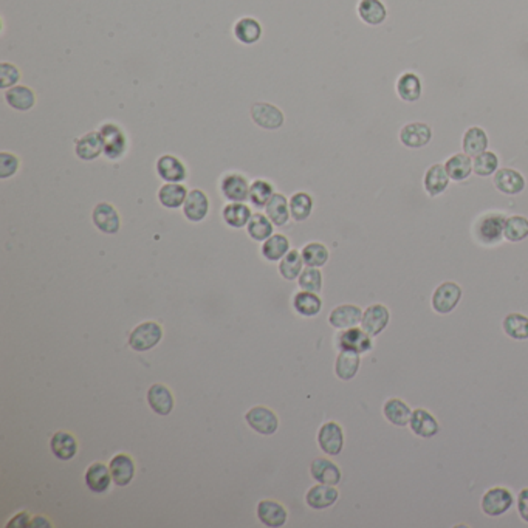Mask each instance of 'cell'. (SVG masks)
<instances>
[{"instance_id": "2", "label": "cell", "mask_w": 528, "mask_h": 528, "mask_svg": "<svg viewBox=\"0 0 528 528\" xmlns=\"http://www.w3.org/2000/svg\"><path fill=\"white\" fill-rule=\"evenodd\" d=\"M514 497L509 493L507 488L496 487L488 489L487 493L482 496V512H484L489 517H497L507 513L509 508L513 507Z\"/></svg>"}, {"instance_id": "23", "label": "cell", "mask_w": 528, "mask_h": 528, "mask_svg": "<svg viewBox=\"0 0 528 528\" xmlns=\"http://www.w3.org/2000/svg\"><path fill=\"white\" fill-rule=\"evenodd\" d=\"M494 186L507 196H516L524 191L525 180L514 169H499L494 176Z\"/></svg>"}, {"instance_id": "9", "label": "cell", "mask_w": 528, "mask_h": 528, "mask_svg": "<svg viewBox=\"0 0 528 528\" xmlns=\"http://www.w3.org/2000/svg\"><path fill=\"white\" fill-rule=\"evenodd\" d=\"M390 321V312L387 307L383 304H375L366 308V312H362V320H361V329L367 332L370 336H378L383 332Z\"/></svg>"}, {"instance_id": "12", "label": "cell", "mask_w": 528, "mask_h": 528, "mask_svg": "<svg viewBox=\"0 0 528 528\" xmlns=\"http://www.w3.org/2000/svg\"><path fill=\"white\" fill-rule=\"evenodd\" d=\"M362 320V310L357 305L352 304H344L335 307L330 316H329V323L332 327L338 330H347L352 329V327H357L361 324Z\"/></svg>"}, {"instance_id": "33", "label": "cell", "mask_w": 528, "mask_h": 528, "mask_svg": "<svg viewBox=\"0 0 528 528\" xmlns=\"http://www.w3.org/2000/svg\"><path fill=\"white\" fill-rule=\"evenodd\" d=\"M186 188L178 183H168L161 186L158 191V200L160 203L168 208V209H177L186 202Z\"/></svg>"}, {"instance_id": "35", "label": "cell", "mask_w": 528, "mask_h": 528, "mask_svg": "<svg viewBox=\"0 0 528 528\" xmlns=\"http://www.w3.org/2000/svg\"><path fill=\"white\" fill-rule=\"evenodd\" d=\"M5 99L13 108H16V111H21V112L30 111L36 101L33 90L30 87H24V86L11 87L10 90H6Z\"/></svg>"}, {"instance_id": "24", "label": "cell", "mask_w": 528, "mask_h": 528, "mask_svg": "<svg viewBox=\"0 0 528 528\" xmlns=\"http://www.w3.org/2000/svg\"><path fill=\"white\" fill-rule=\"evenodd\" d=\"M158 176L168 183H180L188 176L186 168L177 157L165 156L157 161Z\"/></svg>"}, {"instance_id": "45", "label": "cell", "mask_w": 528, "mask_h": 528, "mask_svg": "<svg viewBox=\"0 0 528 528\" xmlns=\"http://www.w3.org/2000/svg\"><path fill=\"white\" fill-rule=\"evenodd\" d=\"M505 239L509 242H521L528 238V218L522 215H513L505 220L504 228Z\"/></svg>"}, {"instance_id": "49", "label": "cell", "mask_w": 528, "mask_h": 528, "mask_svg": "<svg viewBox=\"0 0 528 528\" xmlns=\"http://www.w3.org/2000/svg\"><path fill=\"white\" fill-rule=\"evenodd\" d=\"M299 287L305 291H312V293H320L323 288V275L321 271L315 267H307L299 278Z\"/></svg>"}, {"instance_id": "25", "label": "cell", "mask_w": 528, "mask_h": 528, "mask_svg": "<svg viewBox=\"0 0 528 528\" xmlns=\"http://www.w3.org/2000/svg\"><path fill=\"white\" fill-rule=\"evenodd\" d=\"M222 193L230 202H243L248 198V181L240 174H230L222 180Z\"/></svg>"}, {"instance_id": "22", "label": "cell", "mask_w": 528, "mask_h": 528, "mask_svg": "<svg viewBox=\"0 0 528 528\" xmlns=\"http://www.w3.org/2000/svg\"><path fill=\"white\" fill-rule=\"evenodd\" d=\"M431 127L423 123H412L403 127L402 133H400V140L406 146V148L417 149L423 148L431 141Z\"/></svg>"}, {"instance_id": "5", "label": "cell", "mask_w": 528, "mask_h": 528, "mask_svg": "<svg viewBox=\"0 0 528 528\" xmlns=\"http://www.w3.org/2000/svg\"><path fill=\"white\" fill-rule=\"evenodd\" d=\"M318 445L327 456H338L344 448L342 427L336 422L324 423L318 431Z\"/></svg>"}, {"instance_id": "54", "label": "cell", "mask_w": 528, "mask_h": 528, "mask_svg": "<svg viewBox=\"0 0 528 528\" xmlns=\"http://www.w3.org/2000/svg\"><path fill=\"white\" fill-rule=\"evenodd\" d=\"M30 527H51V522L49 521V519H45L42 516H38V517H33L31 519Z\"/></svg>"}, {"instance_id": "6", "label": "cell", "mask_w": 528, "mask_h": 528, "mask_svg": "<svg viewBox=\"0 0 528 528\" xmlns=\"http://www.w3.org/2000/svg\"><path fill=\"white\" fill-rule=\"evenodd\" d=\"M507 218L502 214H487L479 218L476 225L477 239L485 245H494L502 239Z\"/></svg>"}, {"instance_id": "43", "label": "cell", "mask_w": 528, "mask_h": 528, "mask_svg": "<svg viewBox=\"0 0 528 528\" xmlns=\"http://www.w3.org/2000/svg\"><path fill=\"white\" fill-rule=\"evenodd\" d=\"M248 234L250 238L258 242H265L273 235V222L268 215L253 214L248 222Z\"/></svg>"}, {"instance_id": "21", "label": "cell", "mask_w": 528, "mask_h": 528, "mask_svg": "<svg viewBox=\"0 0 528 528\" xmlns=\"http://www.w3.org/2000/svg\"><path fill=\"white\" fill-rule=\"evenodd\" d=\"M209 211V200L203 191H191L183 205V214L191 222H202Z\"/></svg>"}, {"instance_id": "10", "label": "cell", "mask_w": 528, "mask_h": 528, "mask_svg": "<svg viewBox=\"0 0 528 528\" xmlns=\"http://www.w3.org/2000/svg\"><path fill=\"white\" fill-rule=\"evenodd\" d=\"M86 485L95 494H104L112 485V472L111 468L104 465L103 462H95L86 471Z\"/></svg>"}, {"instance_id": "39", "label": "cell", "mask_w": 528, "mask_h": 528, "mask_svg": "<svg viewBox=\"0 0 528 528\" xmlns=\"http://www.w3.org/2000/svg\"><path fill=\"white\" fill-rule=\"evenodd\" d=\"M397 92L400 98L405 99L407 103H415L422 95V83L414 73H405V75L398 79Z\"/></svg>"}, {"instance_id": "13", "label": "cell", "mask_w": 528, "mask_h": 528, "mask_svg": "<svg viewBox=\"0 0 528 528\" xmlns=\"http://www.w3.org/2000/svg\"><path fill=\"white\" fill-rule=\"evenodd\" d=\"M148 403L151 409L156 414L165 417L169 415L174 409V395H172L171 389L161 383L152 385L148 390Z\"/></svg>"}, {"instance_id": "7", "label": "cell", "mask_w": 528, "mask_h": 528, "mask_svg": "<svg viewBox=\"0 0 528 528\" xmlns=\"http://www.w3.org/2000/svg\"><path fill=\"white\" fill-rule=\"evenodd\" d=\"M336 344H338L340 350H350L360 355L370 352L373 347L372 336L362 329H358V327H352V329L341 332L338 338H336Z\"/></svg>"}, {"instance_id": "3", "label": "cell", "mask_w": 528, "mask_h": 528, "mask_svg": "<svg viewBox=\"0 0 528 528\" xmlns=\"http://www.w3.org/2000/svg\"><path fill=\"white\" fill-rule=\"evenodd\" d=\"M245 422L248 423L253 431L262 435H273L279 427V418L265 406H254L245 414Z\"/></svg>"}, {"instance_id": "1", "label": "cell", "mask_w": 528, "mask_h": 528, "mask_svg": "<svg viewBox=\"0 0 528 528\" xmlns=\"http://www.w3.org/2000/svg\"><path fill=\"white\" fill-rule=\"evenodd\" d=\"M163 338L161 325L156 321H146L136 325L129 335V347L135 352H148L156 347Z\"/></svg>"}, {"instance_id": "38", "label": "cell", "mask_w": 528, "mask_h": 528, "mask_svg": "<svg viewBox=\"0 0 528 528\" xmlns=\"http://www.w3.org/2000/svg\"><path fill=\"white\" fill-rule=\"evenodd\" d=\"M267 215L273 225L282 226L288 222L290 218V205L287 198L282 194H273L270 202L267 203Z\"/></svg>"}, {"instance_id": "41", "label": "cell", "mask_w": 528, "mask_h": 528, "mask_svg": "<svg viewBox=\"0 0 528 528\" xmlns=\"http://www.w3.org/2000/svg\"><path fill=\"white\" fill-rule=\"evenodd\" d=\"M446 172H448L450 178L454 181L467 180L472 171V161L465 153H457V156L451 157L445 165Z\"/></svg>"}, {"instance_id": "34", "label": "cell", "mask_w": 528, "mask_h": 528, "mask_svg": "<svg viewBox=\"0 0 528 528\" xmlns=\"http://www.w3.org/2000/svg\"><path fill=\"white\" fill-rule=\"evenodd\" d=\"M358 14L369 25H380L386 19V6L381 0H361L358 5Z\"/></svg>"}, {"instance_id": "30", "label": "cell", "mask_w": 528, "mask_h": 528, "mask_svg": "<svg viewBox=\"0 0 528 528\" xmlns=\"http://www.w3.org/2000/svg\"><path fill=\"white\" fill-rule=\"evenodd\" d=\"M293 307L295 310L307 318L316 316L321 312L323 308V300L318 296V293H312V291H299V293L295 295L293 298Z\"/></svg>"}, {"instance_id": "16", "label": "cell", "mask_w": 528, "mask_h": 528, "mask_svg": "<svg viewBox=\"0 0 528 528\" xmlns=\"http://www.w3.org/2000/svg\"><path fill=\"white\" fill-rule=\"evenodd\" d=\"M50 451L58 460H71L78 454V440L70 432L58 431L50 439Z\"/></svg>"}, {"instance_id": "51", "label": "cell", "mask_w": 528, "mask_h": 528, "mask_svg": "<svg viewBox=\"0 0 528 528\" xmlns=\"http://www.w3.org/2000/svg\"><path fill=\"white\" fill-rule=\"evenodd\" d=\"M17 81H19V70L11 64L4 62L0 66V86H2V88L13 87Z\"/></svg>"}, {"instance_id": "20", "label": "cell", "mask_w": 528, "mask_h": 528, "mask_svg": "<svg viewBox=\"0 0 528 528\" xmlns=\"http://www.w3.org/2000/svg\"><path fill=\"white\" fill-rule=\"evenodd\" d=\"M93 223L104 234H116L120 231V215L108 203H99L93 209Z\"/></svg>"}, {"instance_id": "52", "label": "cell", "mask_w": 528, "mask_h": 528, "mask_svg": "<svg viewBox=\"0 0 528 528\" xmlns=\"http://www.w3.org/2000/svg\"><path fill=\"white\" fill-rule=\"evenodd\" d=\"M517 512L522 521L528 522V488H524L517 494Z\"/></svg>"}, {"instance_id": "28", "label": "cell", "mask_w": 528, "mask_h": 528, "mask_svg": "<svg viewBox=\"0 0 528 528\" xmlns=\"http://www.w3.org/2000/svg\"><path fill=\"white\" fill-rule=\"evenodd\" d=\"M75 151H76V156L84 161H90V160L98 158L104 152L103 141H101V136H99V132H90V133L84 135L83 138H79L78 143H76Z\"/></svg>"}, {"instance_id": "47", "label": "cell", "mask_w": 528, "mask_h": 528, "mask_svg": "<svg viewBox=\"0 0 528 528\" xmlns=\"http://www.w3.org/2000/svg\"><path fill=\"white\" fill-rule=\"evenodd\" d=\"M273 186L265 180H256L254 183L250 186V194L248 198L250 202L256 206V208H263L267 206L270 202V198L273 197Z\"/></svg>"}, {"instance_id": "11", "label": "cell", "mask_w": 528, "mask_h": 528, "mask_svg": "<svg viewBox=\"0 0 528 528\" xmlns=\"http://www.w3.org/2000/svg\"><path fill=\"white\" fill-rule=\"evenodd\" d=\"M108 468H111L113 484L116 487H127L135 477V462L129 454H116L108 463Z\"/></svg>"}, {"instance_id": "15", "label": "cell", "mask_w": 528, "mask_h": 528, "mask_svg": "<svg viewBox=\"0 0 528 528\" xmlns=\"http://www.w3.org/2000/svg\"><path fill=\"white\" fill-rule=\"evenodd\" d=\"M251 116L254 123L263 129L275 131L284 124V115L278 107L267 103H256L251 107Z\"/></svg>"}, {"instance_id": "37", "label": "cell", "mask_w": 528, "mask_h": 528, "mask_svg": "<svg viewBox=\"0 0 528 528\" xmlns=\"http://www.w3.org/2000/svg\"><path fill=\"white\" fill-rule=\"evenodd\" d=\"M507 336L516 341L528 340V318L521 313H509L502 323Z\"/></svg>"}, {"instance_id": "32", "label": "cell", "mask_w": 528, "mask_h": 528, "mask_svg": "<svg viewBox=\"0 0 528 528\" xmlns=\"http://www.w3.org/2000/svg\"><path fill=\"white\" fill-rule=\"evenodd\" d=\"M251 209L242 202H233L223 208V220L231 228H243L251 218Z\"/></svg>"}, {"instance_id": "27", "label": "cell", "mask_w": 528, "mask_h": 528, "mask_svg": "<svg viewBox=\"0 0 528 528\" xmlns=\"http://www.w3.org/2000/svg\"><path fill=\"white\" fill-rule=\"evenodd\" d=\"M360 364H361L360 353H355L350 350H341L335 362L336 377L342 381H350L352 378L357 377Z\"/></svg>"}, {"instance_id": "48", "label": "cell", "mask_w": 528, "mask_h": 528, "mask_svg": "<svg viewBox=\"0 0 528 528\" xmlns=\"http://www.w3.org/2000/svg\"><path fill=\"white\" fill-rule=\"evenodd\" d=\"M499 166V160L494 152H482L472 161V169L480 177H488L494 174Z\"/></svg>"}, {"instance_id": "18", "label": "cell", "mask_w": 528, "mask_h": 528, "mask_svg": "<svg viewBox=\"0 0 528 528\" xmlns=\"http://www.w3.org/2000/svg\"><path fill=\"white\" fill-rule=\"evenodd\" d=\"M409 426H411L412 432L417 437H422V439H431L440 431V425L437 422V418L431 412H427L426 409H415Z\"/></svg>"}, {"instance_id": "26", "label": "cell", "mask_w": 528, "mask_h": 528, "mask_svg": "<svg viewBox=\"0 0 528 528\" xmlns=\"http://www.w3.org/2000/svg\"><path fill=\"white\" fill-rule=\"evenodd\" d=\"M383 414L389 423H392L398 427H405L411 422L412 411L403 400L390 398L383 406Z\"/></svg>"}, {"instance_id": "8", "label": "cell", "mask_w": 528, "mask_h": 528, "mask_svg": "<svg viewBox=\"0 0 528 528\" xmlns=\"http://www.w3.org/2000/svg\"><path fill=\"white\" fill-rule=\"evenodd\" d=\"M99 136H101L104 153L107 158L116 160L120 158L126 152V135L116 124H104L99 129Z\"/></svg>"}, {"instance_id": "53", "label": "cell", "mask_w": 528, "mask_h": 528, "mask_svg": "<svg viewBox=\"0 0 528 528\" xmlns=\"http://www.w3.org/2000/svg\"><path fill=\"white\" fill-rule=\"evenodd\" d=\"M30 522H31L30 514L26 513V512H21V513H17L11 519V521L6 524V527L8 528H11V527H14V528H24V527H30Z\"/></svg>"}, {"instance_id": "46", "label": "cell", "mask_w": 528, "mask_h": 528, "mask_svg": "<svg viewBox=\"0 0 528 528\" xmlns=\"http://www.w3.org/2000/svg\"><path fill=\"white\" fill-rule=\"evenodd\" d=\"M303 259L307 267H315L320 268L325 265L327 260H329V250H327L323 243H308L303 250Z\"/></svg>"}, {"instance_id": "29", "label": "cell", "mask_w": 528, "mask_h": 528, "mask_svg": "<svg viewBox=\"0 0 528 528\" xmlns=\"http://www.w3.org/2000/svg\"><path fill=\"white\" fill-rule=\"evenodd\" d=\"M450 183V176L446 169L442 165H434L427 169L425 176V189L426 193L435 197L445 193V189L448 188Z\"/></svg>"}, {"instance_id": "42", "label": "cell", "mask_w": 528, "mask_h": 528, "mask_svg": "<svg viewBox=\"0 0 528 528\" xmlns=\"http://www.w3.org/2000/svg\"><path fill=\"white\" fill-rule=\"evenodd\" d=\"M303 265H304L303 254L296 250H290L285 256L280 259L279 263L280 276L287 280H295L299 278L300 273H303Z\"/></svg>"}, {"instance_id": "14", "label": "cell", "mask_w": 528, "mask_h": 528, "mask_svg": "<svg viewBox=\"0 0 528 528\" xmlns=\"http://www.w3.org/2000/svg\"><path fill=\"white\" fill-rule=\"evenodd\" d=\"M259 521L270 528H279L287 524V509L276 500H262L258 505Z\"/></svg>"}, {"instance_id": "36", "label": "cell", "mask_w": 528, "mask_h": 528, "mask_svg": "<svg viewBox=\"0 0 528 528\" xmlns=\"http://www.w3.org/2000/svg\"><path fill=\"white\" fill-rule=\"evenodd\" d=\"M290 251V242L282 234H273L262 245V256L270 262L280 260Z\"/></svg>"}, {"instance_id": "31", "label": "cell", "mask_w": 528, "mask_h": 528, "mask_svg": "<svg viewBox=\"0 0 528 528\" xmlns=\"http://www.w3.org/2000/svg\"><path fill=\"white\" fill-rule=\"evenodd\" d=\"M234 36L235 39L245 45L256 44L262 36V26L256 19H253V17H242V19L234 25Z\"/></svg>"}, {"instance_id": "19", "label": "cell", "mask_w": 528, "mask_h": 528, "mask_svg": "<svg viewBox=\"0 0 528 528\" xmlns=\"http://www.w3.org/2000/svg\"><path fill=\"white\" fill-rule=\"evenodd\" d=\"M310 474L318 484L336 487L341 482L340 467L329 459H315L310 465Z\"/></svg>"}, {"instance_id": "40", "label": "cell", "mask_w": 528, "mask_h": 528, "mask_svg": "<svg viewBox=\"0 0 528 528\" xmlns=\"http://www.w3.org/2000/svg\"><path fill=\"white\" fill-rule=\"evenodd\" d=\"M488 148V136L480 127H471V129L463 136V151L467 156L477 157L479 153L485 152Z\"/></svg>"}, {"instance_id": "44", "label": "cell", "mask_w": 528, "mask_h": 528, "mask_svg": "<svg viewBox=\"0 0 528 528\" xmlns=\"http://www.w3.org/2000/svg\"><path fill=\"white\" fill-rule=\"evenodd\" d=\"M313 209V198L305 193H298L290 198V214L296 222H304L310 217Z\"/></svg>"}, {"instance_id": "50", "label": "cell", "mask_w": 528, "mask_h": 528, "mask_svg": "<svg viewBox=\"0 0 528 528\" xmlns=\"http://www.w3.org/2000/svg\"><path fill=\"white\" fill-rule=\"evenodd\" d=\"M17 168H19V160H17V157H14L13 153L2 152V156H0V177L8 178L14 176Z\"/></svg>"}, {"instance_id": "4", "label": "cell", "mask_w": 528, "mask_h": 528, "mask_svg": "<svg viewBox=\"0 0 528 528\" xmlns=\"http://www.w3.org/2000/svg\"><path fill=\"white\" fill-rule=\"evenodd\" d=\"M462 299V288L456 282H443L432 295V308L440 315H448L457 307Z\"/></svg>"}, {"instance_id": "17", "label": "cell", "mask_w": 528, "mask_h": 528, "mask_svg": "<svg viewBox=\"0 0 528 528\" xmlns=\"http://www.w3.org/2000/svg\"><path fill=\"white\" fill-rule=\"evenodd\" d=\"M338 497H340V493H338V489L335 488V485L320 484V485L312 487L307 491L305 502L313 509H325V508H330L332 505H335Z\"/></svg>"}]
</instances>
